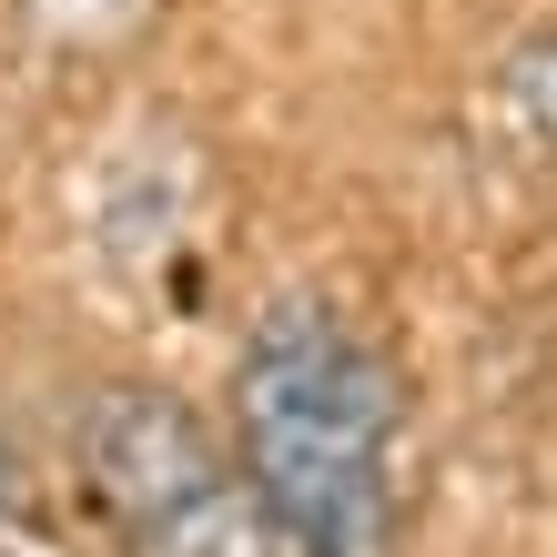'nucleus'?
I'll use <instances>...</instances> for the list:
<instances>
[{
    "mask_svg": "<svg viewBox=\"0 0 557 557\" xmlns=\"http://www.w3.org/2000/svg\"><path fill=\"white\" fill-rule=\"evenodd\" d=\"M396 366L314 294H274L234 355V467L284 557L396 547Z\"/></svg>",
    "mask_w": 557,
    "mask_h": 557,
    "instance_id": "obj_1",
    "label": "nucleus"
},
{
    "mask_svg": "<svg viewBox=\"0 0 557 557\" xmlns=\"http://www.w3.org/2000/svg\"><path fill=\"white\" fill-rule=\"evenodd\" d=\"M82 497L133 557H284L264 497L173 385H102L72 425Z\"/></svg>",
    "mask_w": 557,
    "mask_h": 557,
    "instance_id": "obj_2",
    "label": "nucleus"
},
{
    "mask_svg": "<svg viewBox=\"0 0 557 557\" xmlns=\"http://www.w3.org/2000/svg\"><path fill=\"white\" fill-rule=\"evenodd\" d=\"M486 91H497V122H507V133L557 162V21L517 30V41L486 61Z\"/></svg>",
    "mask_w": 557,
    "mask_h": 557,
    "instance_id": "obj_3",
    "label": "nucleus"
},
{
    "mask_svg": "<svg viewBox=\"0 0 557 557\" xmlns=\"http://www.w3.org/2000/svg\"><path fill=\"white\" fill-rule=\"evenodd\" d=\"M0 497H21V456H11V436H0Z\"/></svg>",
    "mask_w": 557,
    "mask_h": 557,
    "instance_id": "obj_4",
    "label": "nucleus"
}]
</instances>
